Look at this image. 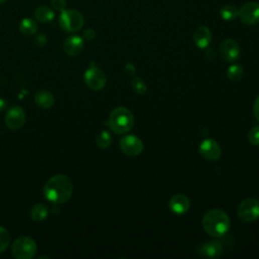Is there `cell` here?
<instances>
[{
    "instance_id": "33",
    "label": "cell",
    "mask_w": 259,
    "mask_h": 259,
    "mask_svg": "<svg viewBox=\"0 0 259 259\" xmlns=\"http://www.w3.org/2000/svg\"><path fill=\"white\" fill-rule=\"evenodd\" d=\"M7 2V0H0V5H3V4H5Z\"/></svg>"
},
{
    "instance_id": "23",
    "label": "cell",
    "mask_w": 259,
    "mask_h": 259,
    "mask_svg": "<svg viewBox=\"0 0 259 259\" xmlns=\"http://www.w3.org/2000/svg\"><path fill=\"white\" fill-rule=\"evenodd\" d=\"M97 144L102 149H107L112 144V135L109 131H102L97 137Z\"/></svg>"
},
{
    "instance_id": "16",
    "label": "cell",
    "mask_w": 259,
    "mask_h": 259,
    "mask_svg": "<svg viewBox=\"0 0 259 259\" xmlns=\"http://www.w3.org/2000/svg\"><path fill=\"white\" fill-rule=\"evenodd\" d=\"M194 41L198 48L206 49L212 42V32L208 27H200L194 34Z\"/></svg>"
},
{
    "instance_id": "1",
    "label": "cell",
    "mask_w": 259,
    "mask_h": 259,
    "mask_svg": "<svg viewBox=\"0 0 259 259\" xmlns=\"http://www.w3.org/2000/svg\"><path fill=\"white\" fill-rule=\"evenodd\" d=\"M73 193V184L71 180L64 175H58L51 178L45 185L44 195L46 199L54 205L67 203Z\"/></svg>"
},
{
    "instance_id": "32",
    "label": "cell",
    "mask_w": 259,
    "mask_h": 259,
    "mask_svg": "<svg viewBox=\"0 0 259 259\" xmlns=\"http://www.w3.org/2000/svg\"><path fill=\"white\" fill-rule=\"evenodd\" d=\"M7 106H8V103L4 99H0V113H3L6 110Z\"/></svg>"
},
{
    "instance_id": "17",
    "label": "cell",
    "mask_w": 259,
    "mask_h": 259,
    "mask_svg": "<svg viewBox=\"0 0 259 259\" xmlns=\"http://www.w3.org/2000/svg\"><path fill=\"white\" fill-rule=\"evenodd\" d=\"M35 103L42 109H51L55 105V97L49 91H40L35 95Z\"/></svg>"
},
{
    "instance_id": "15",
    "label": "cell",
    "mask_w": 259,
    "mask_h": 259,
    "mask_svg": "<svg viewBox=\"0 0 259 259\" xmlns=\"http://www.w3.org/2000/svg\"><path fill=\"white\" fill-rule=\"evenodd\" d=\"M198 252L202 257L218 258L223 253V245L219 241H211L203 244Z\"/></svg>"
},
{
    "instance_id": "12",
    "label": "cell",
    "mask_w": 259,
    "mask_h": 259,
    "mask_svg": "<svg viewBox=\"0 0 259 259\" xmlns=\"http://www.w3.org/2000/svg\"><path fill=\"white\" fill-rule=\"evenodd\" d=\"M220 53L225 61L234 62L240 56V47L236 41L232 39H227L221 44Z\"/></svg>"
},
{
    "instance_id": "28",
    "label": "cell",
    "mask_w": 259,
    "mask_h": 259,
    "mask_svg": "<svg viewBox=\"0 0 259 259\" xmlns=\"http://www.w3.org/2000/svg\"><path fill=\"white\" fill-rule=\"evenodd\" d=\"M83 38L88 41H93L96 38V32L93 29L86 30L83 34Z\"/></svg>"
},
{
    "instance_id": "27",
    "label": "cell",
    "mask_w": 259,
    "mask_h": 259,
    "mask_svg": "<svg viewBox=\"0 0 259 259\" xmlns=\"http://www.w3.org/2000/svg\"><path fill=\"white\" fill-rule=\"evenodd\" d=\"M52 8L57 12H63L67 7L66 0H51Z\"/></svg>"
},
{
    "instance_id": "20",
    "label": "cell",
    "mask_w": 259,
    "mask_h": 259,
    "mask_svg": "<svg viewBox=\"0 0 259 259\" xmlns=\"http://www.w3.org/2000/svg\"><path fill=\"white\" fill-rule=\"evenodd\" d=\"M49 209L44 204H36L31 210V218L36 222H42L47 219Z\"/></svg>"
},
{
    "instance_id": "26",
    "label": "cell",
    "mask_w": 259,
    "mask_h": 259,
    "mask_svg": "<svg viewBox=\"0 0 259 259\" xmlns=\"http://www.w3.org/2000/svg\"><path fill=\"white\" fill-rule=\"evenodd\" d=\"M248 139L254 146H259V126H256L248 133Z\"/></svg>"
},
{
    "instance_id": "4",
    "label": "cell",
    "mask_w": 259,
    "mask_h": 259,
    "mask_svg": "<svg viewBox=\"0 0 259 259\" xmlns=\"http://www.w3.org/2000/svg\"><path fill=\"white\" fill-rule=\"evenodd\" d=\"M60 28L67 33L80 31L84 26V17L75 10H64L59 18Z\"/></svg>"
},
{
    "instance_id": "29",
    "label": "cell",
    "mask_w": 259,
    "mask_h": 259,
    "mask_svg": "<svg viewBox=\"0 0 259 259\" xmlns=\"http://www.w3.org/2000/svg\"><path fill=\"white\" fill-rule=\"evenodd\" d=\"M253 113H254V117H255L256 120L259 122V97H258V98L256 99V101L254 102Z\"/></svg>"
},
{
    "instance_id": "11",
    "label": "cell",
    "mask_w": 259,
    "mask_h": 259,
    "mask_svg": "<svg viewBox=\"0 0 259 259\" xmlns=\"http://www.w3.org/2000/svg\"><path fill=\"white\" fill-rule=\"evenodd\" d=\"M200 153L209 161H217L221 157L222 149L217 141L213 139H206L200 145Z\"/></svg>"
},
{
    "instance_id": "5",
    "label": "cell",
    "mask_w": 259,
    "mask_h": 259,
    "mask_svg": "<svg viewBox=\"0 0 259 259\" xmlns=\"http://www.w3.org/2000/svg\"><path fill=\"white\" fill-rule=\"evenodd\" d=\"M36 253V242L27 236L18 238L12 246V254L17 259H32Z\"/></svg>"
},
{
    "instance_id": "3",
    "label": "cell",
    "mask_w": 259,
    "mask_h": 259,
    "mask_svg": "<svg viewBox=\"0 0 259 259\" xmlns=\"http://www.w3.org/2000/svg\"><path fill=\"white\" fill-rule=\"evenodd\" d=\"M109 126L116 134H125L133 128L134 116L126 108H117L110 115Z\"/></svg>"
},
{
    "instance_id": "19",
    "label": "cell",
    "mask_w": 259,
    "mask_h": 259,
    "mask_svg": "<svg viewBox=\"0 0 259 259\" xmlns=\"http://www.w3.org/2000/svg\"><path fill=\"white\" fill-rule=\"evenodd\" d=\"M20 31L25 36H33L38 32V24L33 19L26 18L20 23Z\"/></svg>"
},
{
    "instance_id": "8",
    "label": "cell",
    "mask_w": 259,
    "mask_h": 259,
    "mask_svg": "<svg viewBox=\"0 0 259 259\" xmlns=\"http://www.w3.org/2000/svg\"><path fill=\"white\" fill-rule=\"evenodd\" d=\"M238 17L245 25L254 26L259 24V4L251 2L243 5L239 10Z\"/></svg>"
},
{
    "instance_id": "18",
    "label": "cell",
    "mask_w": 259,
    "mask_h": 259,
    "mask_svg": "<svg viewBox=\"0 0 259 259\" xmlns=\"http://www.w3.org/2000/svg\"><path fill=\"white\" fill-rule=\"evenodd\" d=\"M35 19L42 24H47L55 19V13L50 8L46 6H41L35 11Z\"/></svg>"
},
{
    "instance_id": "6",
    "label": "cell",
    "mask_w": 259,
    "mask_h": 259,
    "mask_svg": "<svg viewBox=\"0 0 259 259\" xmlns=\"http://www.w3.org/2000/svg\"><path fill=\"white\" fill-rule=\"evenodd\" d=\"M84 81L91 90L102 91L107 84V76L102 69L92 62L89 69L84 73Z\"/></svg>"
},
{
    "instance_id": "21",
    "label": "cell",
    "mask_w": 259,
    "mask_h": 259,
    "mask_svg": "<svg viewBox=\"0 0 259 259\" xmlns=\"http://www.w3.org/2000/svg\"><path fill=\"white\" fill-rule=\"evenodd\" d=\"M238 15H239V10L233 5H226L220 11V16L222 20L226 22L235 21L238 18Z\"/></svg>"
},
{
    "instance_id": "10",
    "label": "cell",
    "mask_w": 259,
    "mask_h": 259,
    "mask_svg": "<svg viewBox=\"0 0 259 259\" xmlns=\"http://www.w3.org/2000/svg\"><path fill=\"white\" fill-rule=\"evenodd\" d=\"M26 123V113L19 106L12 107L6 115V125L9 129L17 131L23 128Z\"/></svg>"
},
{
    "instance_id": "2",
    "label": "cell",
    "mask_w": 259,
    "mask_h": 259,
    "mask_svg": "<svg viewBox=\"0 0 259 259\" xmlns=\"http://www.w3.org/2000/svg\"><path fill=\"white\" fill-rule=\"evenodd\" d=\"M204 230L212 237H222L228 233L231 223L228 215L222 210H211L203 219Z\"/></svg>"
},
{
    "instance_id": "22",
    "label": "cell",
    "mask_w": 259,
    "mask_h": 259,
    "mask_svg": "<svg viewBox=\"0 0 259 259\" xmlns=\"http://www.w3.org/2000/svg\"><path fill=\"white\" fill-rule=\"evenodd\" d=\"M244 74L243 67L239 64H234L228 68L227 76L231 81H239L242 79Z\"/></svg>"
},
{
    "instance_id": "31",
    "label": "cell",
    "mask_w": 259,
    "mask_h": 259,
    "mask_svg": "<svg viewBox=\"0 0 259 259\" xmlns=\"http://www.w3.org/2000/svg\"><path fill=\"white\" fill-rule=\"evenodd\" d=\"M126 71L129 75H132L134 72H135V67L132 65V64H128L126 66Z\"/></svg>"
},
{
    "instance_id": "7",
    "label": "cell",
    "mask_w": 259,
    "mask_h": 259,
    "mask_svg": "<svg viewBox=\"0 0 259 259\" xmlns=\"http://www.w3.org/2000/svg\"><path fill=\"white\" fill-rule=\"evenodd\" d=\"M238 217L247 223L259 219V201L253 198L244 200L238 207Z\"/></svg>"
},
{
    "instance_id": "9",
    "label": "cell",
    "mask_w": 259,
    "mask_h": 259,
    "mask_svg": "<svg viewBox=\"0 0 259 259\" xmlns=\"http://www.w3.org/2000/svg\"><path fill=\"white\" fill-rule=\"evenodd\" d=\"M120 148L127 156H138L143 152V142L134 135H129L121 139Z\"/></svg>"
},
{
    "instance_id": "30",
    "label": "cell",
    "mask_w": 259,
    "mask_h": 259,
    "mask_svg": "<svg viewBox=\"0 0 259 259\" xmlns=\"http://www.w3.org/2000/svg\"><path fill=\"white\" fill-rule=\"evenodd\" d=\"M36 43L39 45V46H44L46 43H47V38L45 35H39L36 39Z\"/></svg>"
},
{
    "instance_id": "13",
    "label": "cell",
    "mask_w": 259,
    "mask_h": 259,
    "mask_svg": "<svg viewBox=\"0 0 259 259\" xmlns=\"http://www.w3.org/2000/svg\"><path fill=\"white\" fill-rule=\"evenodd\" d=\"M64 51L70 57L80 55L84 49V40L80 36H69L64 42Z\"/></svg>"
},
{
    "instance_id": "24",
    "label": "cell",
    "mask_w": 259,
    "mask_h": 259,
    "mask_svg": "<svg viewBox=\"0 0 259 259\" xmlns=\"http://www.w3.org/2000/svg\"><path fill=\"white\" fill-rule=\"evenodd\" d=\"M131 85H132L133 91L138 95H145L148 91L146 83L140 77H134Z\"/></svg>"
},
{
    "instance_id": "14",
    "label": "cell",
    "mask_w": 259,
    "mask_h": 259,
    "mask_svg": "<svg viewBox=\"0 0 259 259\" xmlns=\"http://www.w3.org/2000/svg\"><path fill=\"white\" fill-rule=\"evenodd\" d=\"M191 207V202L189 198L185 195L179 194L172 197L169 201V209L172 213L177 215H184L188 213Z\"/></svg>"
},
{
    "instance_id": "25",
    "label": "cell",
    "mask_w": 259,
    "mask_h": 259,
    "mask_svg": "<svg viewBox=\"0 0 259 259\" xmlns=\"http://www.w3.org/2000/svg\"><path fill=\"white\" fill-rule=\"evenodd\" d=\"M11 242V237H10V233L9 231L0 226V253L5 252Z\"/></svg>"
}]
</instances>
